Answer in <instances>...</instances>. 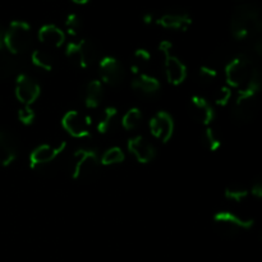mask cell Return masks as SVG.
Returning <instances> with one entry per match:
<instances>
[{
	"mask_svg": "<svg viewBox=\"0 0 262 262\" xmlns=\"http://www.w3.org/2000/svg\"><path fill=\"white\" fill-rule=\"evenodd\" d=\"M18 118H19V120L23 124H31L33 122V119H35V113H33L31 106H25L23 105V107L18 113Z\"/></svg>",
	"mask_w": 262,
	"mask_h": 262,
	"instance_id": "cell-31",
	"label": "cell"
},
{
	"mask_svg": "<svg viewBox=\"0 0 262 262\" xmlns=\"http://www.w3.org/2000/svg\"><path fill=\"white\" fill-rule=\"evenodd\" d=\"M253 50L260 58H262V33H257L255 36V42H253Z\"/></svg>",
	"mask_w": 262,
	"mask_h": 262,
	"instance_id": "cell-33",
	"label": "cell"
},
{
	"mask_svg": "<svg viewBox=\"0 0 262 262\" xmlns=\"http://www.w3.org/2000/svg\"><path fill=\"white\" fill-rule=\"evenodd\" d=\"M38 40L48 48H60L66 40V35L54 25H45L38 30Z\"/></svg>",
	"mask_w": 262,
	"mask_h": 262,
	"instance_id": "cell-16",
	"label": "cell"
},
{
	"mask_svg": "<svg viewBox=\"0 0 262 262\" xmlns=\"http://www.w3.org/2000/svg\"><path fill=\"white\" fill-rule=\"evenodd\" d=\"M159 49H160L161 53L164 55H170L171 54V49H173V43L169 42V41H161L160 45H159Z\"/></svg>",
	"mask_w": 262,
	"mask_h": 262,
	"instance_id": "cell-34",
	"label": "cell"
},
{
	"mask_svg": "<svg viewBox=\"0 0 262 262\" xmlns=\"http://www.w3.org/2000/svg\"><path fill=\"white\" fill-rule=\"evenodd\" d=\"M66 30L71 36H77L82 30V20L77 14L72 13L66 19Z\"/></svg>",
	"mask_w": 262,
	"mask_h": 262,
	"instance_id": "cell-28",
	"label": "cell"
},
{
	"mask_svg": "<svg viewBox=\"0 0 262 262\" xmlns=\"http://www.w3.org/2000/svg\"><path fill=\"white\" fill-rule=\"evenodd\" d=\"M100 77L109 86H119L125 78V71L118 59L105 56L100 61Z\"/></svg>",
	"mask_w": 262,
	"mask_h": 262,
	"instance_id": "cell-10",
	"label": "cell"
},
{
	"mask_svg": "<svg viewBox=\"0 0 262 262\" xmlns=\"http://www.w3.org/2000/svg\"><path fill=\"white\" fill-rule=\"evenodd\" d=\"M150 130L155 138L161 142H168L174 132L173 118L166 112H159L151 118Z\"/></svg>",
	"mask_w": 262,
	"mask_h": 262,
	"instance_id": "cell-12",
	"label": "cell"
},
{
	"mask_svg": "<svg viewBox=\"0 0 262 262\" xmlns=\"http://www.w3.org/2000/svg\"><path fill=\"white\" fill-rule=\"evenodd\" d=\"M31 60L37 68L43 69V71H51L54 67V59L48 51L35 50L31 55Z\"/></svg>",
	"mask_w": 262,
	"mask_h": 262,
	"instance_id": "cell-24",
	"label": "cell"
},
{
	"mask_svg": "<svg viewBox=\"0 0 262 262\" xmlns=\"http://www.w3.org/2000/svg\"><path fill=\"white\" fill-rule=\"evenodd\" d=\"M40 86L32 77L19 74L15 82V96L25 106H31L40 96Z\"/></svg>",
	"mask_w": 262,
	"mask_h": 262,
	"instance_id": "cell-9",
	"label": "cell"
},
{
	"mask_svg": "<svg viewBox=\"0 0 262 262\" xmlns=\"http://www.w3.org/2000/svg\"><path fill=\"white\" fill-rule=\"evenodd\" d=\"M215 228L220 233L225 235H235L241 233L242 230L250 229L253 225V220L243 219V217L237 216L232 212L223 211L217 212L214 216Z\"/></svg>",
	"mask_w": 262,
	"mask_h": 262,
	"instance_id": "cell-6",
	"label": "cell"
},
{
	"mask_svg": "<svg viewBox=\"0 0 262 262\" xmlns=\"http://www.w3.org/2000/svg\"><path fill=\"white\" fill-rule=\"evenodd\" d=\"M31 26L23 20H13L4 32V46L12 54H23L32 46Z\"/></svg>",
	"mask_w": 262,
	"mask_h": 262,
	"instance_id": "cell-2",
	"label": "cell"
},
{
	"mask_svg": "<svg viewBox=\"0 0 262 262\" xmlns=\"http://www.w3.org/2000/svg\"><path fill=\"white\" fill-rule=\"evenodd\" d=\"M200 81L204 84H212L217 78V72L212 67L205 66L199 72Z\"/></svg>",
	"mask_w": 262,
	"mask_h": 262,
	"instance_id": "cell-29",
	"label": "cell"
},
{
	"mask_svg": "<svg viewBox=\"0 0 262 262\" xmlns=\"http://www.w3.org/2000/svg\"><path fill=\"white\" fill-rule=\"evenodd\" d=\"M248 196V189L245 186L238 183H233L225 188V197L230 201L241 202Z\"/></svg>",
	"mask_w": 262,
	"mask_h": 262,
	"instance_id": "cell-26",
	"label": "cell"
},
{
	"mask_svg": "<svg viewBox=\"0 0 262 262\" xmlns=\"http://www.w3.org/2000/svg\"><path fill=\"white\" fill-rule=\"evenodd\" d=\"M142 123V113L137 107H132L128 110L122 118V125L124 129L133 130L138 128V125Z\"/></svg>",
	"mask_w": 262,
	"mask_h": 262,
	"instance_id": "cell-23",
	"label": "cell"
},
{
	"mask_svg": "<svg viewBox=\"0 0 262 262\" xmlns=\"http://www.w3.org/2000/svg\"><path fill=\"white\" fill-rule=\"evenodd\" d=\"M261 9L256 4L246 3L235 8L232 17V33L238 40H246L260 33Z\"/></svg>",
	"mask_w": 262,
	"mask_h": 262,
	"instance_id": "cell-1",
	"label": "cell"
},
{
	"mask_svg": "<svg viewBox=\"0 0 262 262\" xmlns=\"http://www.w3.org/2000/svg\"><path fill=\"white\" fill-rule=\"evenodd\" d=\"M151 61V54L148 53L145 49H138L135 54H133V60H132V68L133 73L141 74L142 71H145L148 67Z\"/></svg>",
	"mask_w": 262,
	"mask_h": 262,
	"instance_id": "cell-22",
	"label": "cell"
},
{
	"mask_svg": "<svg viewBox=\"0 0 262 262\" xmlns=\"http://www.w3.org/2000/svg\"><path fill=\"white\" fill-rule=\"evenodd\" d=\"M118 122V110L115 107L110 106L106 107L102 113L101 118L97 122V130L101 135H106L110 130H113V128L115 127Z\"/></svg>",
	"mask_w": 262,
	"mask_h": 262,
	"instance_id": "cell-21",
	"label": "cell"
},
{
	"mask_svg": "<svg viewBox=\"0 0 262 262\" xmlns=\"http://www.w3.org/2000/svg\"><path fill=\"white\" fill-rule=\"evenodd\" d=\"M72 2L77 3V4H87V3H89L90 0H72Z\"/></svg>",
	"mask_w": 262,
	"mask_h": 262,
	"instance_id": "cell-37",
	"label": "cell"
},
{
	"mask_svg": "<svg viewBox=\"0 0 262 262\" xmlns=\"http://www.w3.org/2000/svg\"><path fill=\"white\" fill-rule=\"evenodd\" d=\"M202 141H204V143L206 145V147L209 148L210 151H217L220 147H222V140H220V137L217 136V133L215 132L212 128H207L206 130L204 132V135H202Z\"/></svg>",
	"mask_w": 262,
	"mask_h": 262,
	"instance_id": "cell-27",
	"label": "cell"
},
{
	"mask_svg": "<svg viewBox=\"0 0 262 262\" xmlns=\"http://www.w3.org/2000/svg\"><path fill=\"white\" fill-rule=\"evenodd\" d=\"M158 23L164 28L176 31H186L192 25V19L186 13H166L158 19Z\"/></svg>",
	"mask_w": 262,
	"mask_h": 262,
	"instance_id": "cell-17",
	"label": "cell"
},
{
	"mask_svg": "<svg viewBox=\"0 0 262 262\" xmlns=\"http://www.w3.org/2000/svg\"><path fill=\"white\" fill-rule=\"evenodd\" d=\"M143 22L146 23V25H151V23L154 22V15L151 14V13H147V14L143 15Z\"/></svg>",
	"mask_w": 262,
	"mask_h": 262,
	"instance_id": "cell-35",
	"label": "cell"
},
{
	"mask_svg": "<svg viewBox=\"0 0 262 262\" xmlns=\"http://www.w3.org/2000/svg\"><path fill=\"white\" fill-rule=\"evenodd\" d=\"M251 193L258 199H262V177H258L253 181L252 186H251Z\"/></svg>",
	"mask_w": 262,
	"mask_h": 262,
	"instance_id": "cell-32",
	"label": "cell"
},
{
	"mask_svg": "<svg viewBox=\"0 0 262 262\" xmlns=\"http://www.w3.org/2000/svg\"><path fill=\"white\" fill-rule=\"evenodd\" d=\"M257 95L239 91L238 99L234 104V109H233V114H234L235 119L243 123L251 122L257 114Z\"/></svg>",
	"mask_w": 262,
	"mask_h": 262,
	"instance_id": "cell-8",
	"label": "cell"
},
{
	"mask_svg": "<svg viewBox=\"0 0 262 262\" xmlns=\"http://www.w3.org/2000/svg\"><path fill=\"white\" fill-rule=\"evenodd\" d=\"M4 46V32H3V30L0 28V49Z\"/></svg>",
	"mask_w": 262,
	"mask_h": 262,
	"instance_id": "cell-36",
	"label": "cell"
},
{
	"mask_svg": "<svg viewBox=\"0 0 262 262\" xmlns=\"http://www.w3.org/2000/svg\"><path fill=\"white\" fill-rule=\"evenodd\" d=\"M66 55L72 63L79 68H89L97 59L99 51L95 43L90 40H81L77 42H71L67 46Z\"/></svg>",
	"mask_w": 262,
	"mask_h": 262,
	"instance_id": "cell-4",
	"label": "cell"
},
{
	"mask_svg": "<svg viewBox=\"0 0 262 262\" xmlns=\"http://www.w3.org/2000/svg\"><path fill=\"white\" fill-rule=\"evenodd\" d=\"M132 87L136 91H140L141 94L152 95L160 90V82L154 76H150L147 73L137 74L132 82Z\"/></svg>",
	"mask_w": 262,
	"mask_h": 262,
	"instance_id": "cell-19",
	"label": "cell"
},
{
	"mask_svg": "<svg viewBox=\"0 0 262 262\" xmlns=\"http://www.w3.org/2000/svg\"><path fill=\"white\" fill-rule=\"evenodd\" d=\"M230 97H232V91H230L229 87H222L215 95V102L220 106H224L229 102Z\"/></svg>",
	"mask_w": 262,
	"mask_h": 262,
	"instance_id": "cell-30",
	"label": "cell"
},
{
	"mask_svg": "<svg viewBox=\"0 0 262 262\" xmlns=\"http://www.w3.org/2000/svg\"><path fill=\"white\" fill-rule=\"evenodd\" d=\"M17 156V147L13 138L0 130V165L7 166L13 163Z\"/></svg>",
	"mask_w": 262,
	"mask_h": 262,
	"instance_id": "cell-20",
	"label": "cell"
},
{
	"mask_svg": "<svg viewBox=\"0 0 262 262\" xmlns=\"http://www.w3.org/2000/svg\"><path fill=\"white\" fill-rule=\"evenodd\" d=\"M165 76L169 83L176 86L181 84L187 77L186 66L173 54L165 56Z\"/></svg>",
	"mask_w": 262,
	"mask_h": 262,
	"instance_id": "cell-14",
	"label": "cell"
},
{
	"mask_svg": "<svg viewBox=\"0 0 262 262\" xmlns=\"http://www.w3.org/2000/svg\"><path fill=\"white\" fill-rule=\"evenodd\" d=\"M104 99V84L99 79L89 82L84 89V104L89 109H96Z\"/></svg>",
	"mask_w": 262,
	"mask_h": 262,
	"instance_id": "cell-18",
	"label": "cell"
},
{
	"mask_svg": "<svg viewBox=\"0 0 262 262\" xmlns=\"http://www.w3.org/2000/svg\"><path fill=\"white\" fill-rule=\"evenodd\" d=\"M100 158L97 154L92 150L81 148L74 155L73 164V178L76 181H83V179L91 178L95 176L100 166Z\"/></svg>",
	"mask_w": 262,
	"mask_h": 262,
	"instance_id": "cell-5",
	"label": "cell"
},
{
	"mask_svg": "<svg viewBox=\"0 0 262 262\" xmlns=\"http://www.w3.org/2000/svg\"><path fill=\"white\" fill-rule=\"evenodd\" d=\"M61 125L69 135L76 138H86L91 133V119L76 110L68 112L64 115Z\"/></svg>",
	"mask_w": 262,
	"mask_h": 262,
	"instance_id": "cell-7",
	"label": "cell"
},
{
	"mask_svg": "<svg viewBox=\"0 0 262 262\" xmlns=\"http://www.w3.org/2000/svg\"><path fill=\"white\" fill-rule=\"evenodd\" d=\"M256 67L253 66L252 60L246 55H239L228 61L225 67V77H227L228 84L235 89L242 90L247 84L251 74Z\"/></svg>",
	"mask_w": 262,
	"mask_h": 262,
	"instance_id": "cell-3",
	"label": "cell"
},
{
	"mask_svg": "<svg viewBox=\"0 0 262 262\" xmlns=\"http://www.w3.org/2000/svg\"><path fill=\"white\" fill-rule=\"evenodd\" d=\"M191 113L197 122L207 125L214 120V109L209 101L201 96H193L191 99Z\"/></svg>",
	"mask_w": 262,
	"mask_h": 262,
	"instance_id": "cell-15",
	"label": "cell"
},
{
	"mask_svg": "<svg viewBox=\"0 0 262 262\" xmlns=\"http://www.w3.org/2000/svg\"><path fill=\"white\" fill-rule=\"evenodd\" d=\"M128 150L138 163L147 164L155 158V147L142 136H136L128 141Z\"/></svg>",
	"mask_w": 262,
	"mask_h": 262,
	"instance_id": "cell-13",
	"label": "cell"
},
{
	"mask_svg": "<svg viewBox=\"0 0 262 262\" xmlns=\"http://www.w3.org/2000/svg\"><path fill=\"white\" fill-rule=\"evenodd\" d=\"M66 142L58 145H40L32 151L30 156V164L32 169H38L53 163L66 148Z\"/></svg>",
	"mask_w": 262,
	"mask_h": 262,
	"instance_id": "cell-11",
	"label": "cell"
},
{
	"mask_svg": "<svg viewBox=\"0 0 262 262\" xmlns=\"http://www.w3.org/2000/svg\"><path fill=\"white\" fill-rule=\"evenodd\" d=\"M124 152L120 147H112L109 150L105 151L102 154L100 163L102 165H115V164H120L124 161Z\"/></svg>",
	"mask_w": 262,
	"mask_h": 262,
	"instance_id": "cell-25",
	"label": "cell"
}]
</instances>
